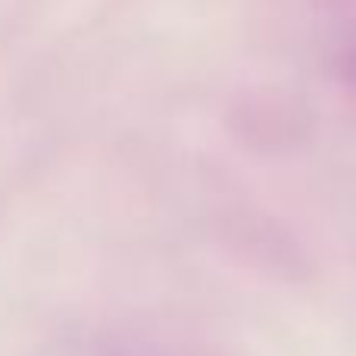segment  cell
Here are the masks:
<instances>
[{"label":"cell","mask_w":356,"mask_h":356,"mask_svg":"<svg viewBox=\"0 0 356 356\" xmlns=\"http://www.w3.org/2000/svg\"><path fill=\"white\" fill-rule=\"evenodd\" d=\"M334 75H338L341 91L356 104V19L334 47Z\"/></svg>","instance_id":"cell-1"}]
</instances>
